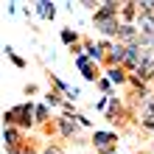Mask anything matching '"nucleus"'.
Returning a JSON list of instances; mask_svg holds the SVG:
<instances>
[{"instance_id":"obj_19","label":"nucleus","mask_w":154,"mask_h":154,"mask_svg":"<svg viewBox=\"0 0 154 154\" xmlns=\"http://www.w3.org/2000/svg\"><path fill=\"white\" fill-rule=\"evenodd\" d=\"M140 126H146V129L154 132V118H140Z\"/></svg>"},{"instance_id":"obj_17","label":"nucleus","mask_w":154,"mask_h":154,"mask_svg":"<svg viewBox=\"0 0 154 154\" xmlns=\"http://www.w3.org/2000/svg\"><path fill=\"white\" fill-rule=\"evenodd\" d=\"M39 154H65V149H62L59 143H51V146H42Z\"/></svg>"},{"instance_id":"obj_5","label":"nucleus","mask_w":154,"mask_h":154,"mask_svg":"<svg viewBox=\"0 0 154 154\" xmlns=\"http://www.w3.org/2000/svg\"><path fill=\"white\" fill-rule=\"evenodd\" d=\"M137 39H140V28L137 25H132V23H121V31H118V39L115 42H121V45H137Z\"/></svg>"},{"instance_id":"obj_12","label":"nucleus","mask_w":154,"mask_h":154,"mask_svg":"<svg viewBox=\"0 0 154 154\" xmlns=\"http://www.w3.org/2000/svg\"><path fill=\"white\" fill-rule=\"evenodd\" d=\"M34 121L45 126V123L51 121V106H48V104H37V112H34Z\"/></svg>"},{"instance_id":"obj_6","label":"nucleus","mask_w":154,"mask_h":154,"mask_svg":"<svg viewBox=\"0 0 154 154\" xmlns=\"http://www.w3.org/2000/svg\"><path fill=\"white\" fill-rule=\"evenodd\" d=\"M93 23H95V28H98L101 37L118 39V31H121V17H112V20H93Z\"/></svg>"},{"instance_id":"obj_15","label":"nucleus","mask_w":154,"mask_h":154,"mask_svg":"<svg viewBox=\"0 0 154 154\" xmlns=\"http://www.w3.org/2000/svg\"><path fill=\"white\" fill-rule=\"evenodd\" d=\"M140 109H143V118H154V95H149L146 101L140 104Z\"/></svg>"},{"instance_id":"obj_11","label":"nucleus","mask_w":154,"mask_h":154,"mask_svg":"<svg viewBox=\"0 0 154 154\" xmlns=\"http://www.w3.org/2000/svg\"><path fill=\"white\" fill-rule=\"evenodd\" d=\"M37 14L42 17V20H53V17H56V6H53L51 0H39L37 3Z\"/></svg>"},{"instance_id":"obj_3","label":"nucleus","mask_w":154,"mask_h":154,"mask_svg":"<svg viewBox=\"0 0 154 154\" xmlns=\"http://www.w3.org/2000/svg\"><path fill=\"white\" fill-rule=\"evenodd\" d=\"M93 146L98 154H115L118 151V134L106 132V129H95L93 132Z\"/></svg>"},{"instance_id":"obj_16","label":"nucleus","mask_w":154,"mask_h":154,"mask_svg":"<svg viewBox=\"0 0 154 154\" xmlns=\"http://www.w3.org/2000/svg\"><path fill=\"white\" fill-rule=\"evenodd\" d=\"M6 56H8V59H11V62H14V65H17V67H25V59H20V56H17V53H14V48H11V45H6Z\"/></svg>"},{"instance_id":"obj_4","label":"nucleus","mask_w":154,"mask_h":154,"mask_svg":"<svg viewBox=\"0 0 154 154\" xmlns=\"http://www.w3.org/2000/svg\"><path fill=\"white\" fill-rule=\"evenodd\" d=\"M123 62H126V45L112 42V45H109V51H106L104 70H106V67H123Z\"/></svg>"},{"instance_id":"obj_1","label":"nucleus","mask_w":154,"mask_h":154,"mask_svg":"<svg viewBox=\"0 0 154 154\" xmlns=\"http://www.w3.org/2000/svg\"><path fill=\"white\" fill-rule=\"evenodd\" d=\"M34 112H37V106H34L31 101L28 104H20V106H11V109L3 112V123L6 126H17V129H34L37 126V121H34Z\"/></svg>"},{"instance_id":"obj_7","label":"nucleus","mask_w":154,"mask_h":154,"mask_svg":"<svg viewBox=\"0 0 154 154\" xmlns=\"http://www.w3.org/2000/svg\"><path fill=\"white\" fill-rule=\"evenodd\" d=\"M3 143H6V151L8 149H23L25 146L23 129H17V126H6V129H3Z\"/></svg>"},{"instance_id":"obj_8","label":"nucleus","mask_w":154,"mask_h":154,"mask_svg":"<svg viewBox=\"0 0 154 154\" xmlns=\"http://www.w3.org/2000/svg\"><path fill=\"white\" fill-rule=\"evenodd\" d=\"M137 17H140V8H137V3H123L121 6V23H137Z\"/></svg>"},{"instance_id":"obj_2","label":"nucleus","mask_w":154,"mask_h":154,"mask_svg":"<svg viewBox=\"0 0 154 154\" xmlns=\"http://www.w3.org/2000/svg\"><path fill=\"white\" fill-rule=\"evenodd\" d=\"M53 129L62 140H73V143H84L81 140V126L76 121V115H59L53 118Z\"/></svg>"},{"instance_id":"obj_20","label":"nucleus","mask_w":154,"mask_h":154,"mask_svg":"<svg viewBox=\"0 0 154 154\" xmlns=\"http://www.w3.org/2000/svg\"><path fill=\"white\" fill-rule=\"evenodd\" d=\"M76 121H79V126H90V118H84V115H79V112H76Z\"/></svg>"},{"instance_id":"obj_18","label":"nucleus","mask_w":154,"mask_h":154,"mask_svg":"<svg viewBox=\"0 0 154 154\" xmlns=\"http://www.w3.org/2000/svg\"><path fill=\"white\" fill-rule=\"evenodd\" d=\"M98 87L104 90V95H109V87H112V81L106 79V76H101V79H98Z\"/></svg>"},{"instance_id":"obj_10","label":"nucleus","mask_w":154,"mask_h":154,"mask_svg":"<svg viewBox=\"0 0 154 154\" xmlns=\"http://www.w3.org/2000/svg\"><path fill=\"white\" fill-rule=\"evenodd\" d=\"M134 25L140 28V34H149V37H154V14H140Z\"/></svg>"},{"instance_id":"obj_13","label":"nucleus","mask_w":154,"mask_h":154,"mask_svg":"<svg viewBox=\"0 0 154 154\" xmlns=\"http://www.w3.org/2000/svg\"><path fill=\"white\" fill-rule=\"evenodd\" d=\"M81 76H84L87 81H98V79H101V73H98V65H95V62L84 65V67H81Z\"/></svg>"},{"instance_id":"obj_14","label":"nucleus","mask_w":154,"mask_h":154,"mask_svg":"<svg viewBox=\"0 0 154 154\" xmlns=\"http://www.w3.org/2000/svg\"><path fill=\"white\" fill-rule=\"evenodd\" d=\"M45 104H48V106H62V104H65V98H62L59 90H48V95H45Z\"/></svg>"},{"instance_id":"obj_9","label":"nucleus","mask_w":154,"mask_h":154,"mask_svg":"<svg viewBox=\"0 0 154 154\" xmlns=\"http://www.w3.org/2000/svg\"><path fill=\"white\" fill-rule=\"evenodd\" d=\"M104 73H106V79H109L112 84H129V73H126V67H106Z\"/></svg>"}]
</instances>
